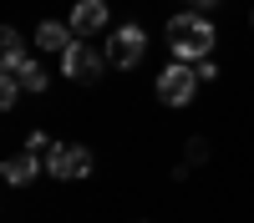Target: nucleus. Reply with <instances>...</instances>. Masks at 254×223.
Returning <instances> with one entry per match:
<instances>
[{"mask_svg": "<svg viewBox=\"0 0 254 223\" xmlns=\"http://www.w3.org/2000/svg\"><path fill=\"white\" fill-rule=\"evenodd\" d=\"M163 41H168V51H173L178 61L198 66V61H208V51H214L219 31H214V20H208L203 10H183V15H173V20H168Z\"/></svg>", "mask_w": 254, "mask_h": 223, "instance_id": "obj_1", "label": "nucleus"}, {"mask_svg": "<svg viewBox=\"0 0 254 223\" xmlns=\"http://www.w3.org/2000/svg\"><path fill=\"white\" fill-rule=\"evenodd\" d=\"M142 56H147V31L137 26V20L112 26V36H107V61H112V66L117 71H132Z\"/></svg>", "mask_w": 254, "mask_h": 223, "instance_id": "obj_2", "label": "nucleus"}, {"mask_svg": "<svg viewBox=\"0 0 254 223\" xmlns=\"http://www.w3.org/2000/svg\"><path fill=\"white\" fill-rule=\"evenodd\" d=\"M92 147H81V142H56L51 157H46V173L61 178V182H81V178H92Z\"/></svg>", "mask_w": 254, "mask_h": 223, "instance_id": "obj_3", "label": "nucleus"}, {"mask_svg": "<svg viewBox=\"0 0 254 223\" xmlns=\"http://www.w3.org/2000/svg\"><path fill=\"white\" fill-rule=\"evenodd\" d=\"M198 91V71L188 66V61H168V66L158 71V96L168 101V107H188Z\"/></svg>", "mask_w": 254, "mask_h": 223, "instance_id": "obj_4", "label": "nucleus"}, {"mask_svg": "<svg viewBox=\"0 0 254 223\" xmlns=\"http://www.w3.org/2000/svg\"><path fill=\"white\" fill-rule=\"evenodd\" d=\"M107 66H112V61H107V51L87 46V41H71V46H66V56H61V76H66V81H97Z\"/></svg>", "mask_w": 254, "mask_h": 223, "instance_id": "obj_5", "label": "nucleus"}, {"mask_svg": "<svg viewBox=\"0 0 254 223\" xmlns=\"http://www.w3.org/2000/svg\"><path fill=\"white\" fill-rule=\"evenodd\" d=\"M66 26H71V36H76V41H87V36H97V31H107V26H112L107 0H76Z\"/></svg>", "mask_w": 254, "mask_h": 223, "instance_id": "obj_6", "label": "nucleus"}, {"mask_svg": "<svg viewBox=\"0 0 254 223\" xmlns=\"http://www.w3.org/2000/svg\"><path fill=\"white\" fill-rule=\"evenodd\" d=\"M41 168H46V157H36V152L20 147V152H10L5 162H0V178H5L10 188H26V182H36V178H41Z\"/></svg>", "mask_w": 254, "mask_h": 223, "instance_id": "obj_7", "label": "nucleus"}, {"mask_svg": "<svg viewBox=\"0 0 254 223\" xmlns=\"http://www.w3.org/2000/svg\"><path fill=\"white\" fill-rule=\"evenodd\" d=\"M71 26L66 20H41L36 26V51H46V56H66V46H71Z\"/></svg>", "mask_w": 254, "mask_h": 223, "instance_id": "obj_8", "label": "nucleus"}, {"mask_svg": "<svg viewBox=\"0 0 254 223\" xmlns=\"http://www.w3.org/2000/svg\"><path fill=\"white\" fill-rule=\"evenodd\" d=\"M0 51H5V56H0V71H5V76H15V71L31 61V51H26V41H20V31H15V26L0 31Z\"/></svg>", "mask_w": 254, "mask_h": 223, "instance_id": "obj_9", "label": "nucleus"}, {"mask_svg": "<svg viewBox=\"0 0 254 223\" xmlns=\"http://www.w3.org/2000/svg\"><path fill=\"white\" fill-rule=\"evenodd\" d=\"M15 76H20V87H26L31 96H41V91H46V87H51V76H46V66H41V61H36V56H31V61H26V66H20Z\"/></svg>", "mask_w": 254, "mask_h": 223, "instance_id": "obj_10", "label": "nucleus"}, {"mask_svg": "<svg viewBox=\"0 0 254 223\" xmlns=\"http://www.w3.org/2000/svg\"><path fill=\"white\" fill-rule=\"evenodd\" d=\"M20 96H26V87H20V76H5V71H0V107L10 112V107H15Z\"/></svg>", "mask_w": 254, "mask_h": 223, "instance_id": "obj_11", "label": "nucleus"}, {"mask_svg": "<svg viewBox=\"0 0 254 223\" xmlns=\"http://www.w3.org/2000/svg\"><path fill=\"white\" fill-rule=\"evenodd\" d=\"M51 147H56V142H51L46 132H26V152H36V157H51Z\"/></svg>", "mask_w": 254, "mask_h": 223, "instance_id": "obj_12", "label": "nucleus"}, {"mask_svg": "<svg viewBox=\"0 0 254 223\" xmlns=\"http://www.w3.org/2000/svg\"><path fill=\"white\" fill-rule=\"evenodd\" d=\"M193 71H198V81H214V76H219V66H214V61H198Z\"/></svg>", "mask_w": 254, "mask_h": 223, "instance_id": "obj_13", "label": "nucleus"}, {"mask_svg": "<svg viewBox=\"0 0 254 223\" xmlns=\"http://www.w3.org/2000/svg\"><path fill=\"white\" fill-rule=\"evenodd\" d=\"M219 0H188V10H214Z\"/></svg>", "mask_w": 254, "mask_h": 223, "instance_id": "obj_14", "label": "nucleus"}, {"mask_svg": "<svg viewBox=\"0 0 254 223\" xmlns=\"http://www.w3.org/2000/svg\"><path fill=\"white\" fill-rule=\"evenodd\" d=\"M249 26H254V10H249Z\"/></svg>", "mask_w": 254, "mask_h": 223, "instance_id": "obj_15", "label": "nucleus"}]
</instances>
